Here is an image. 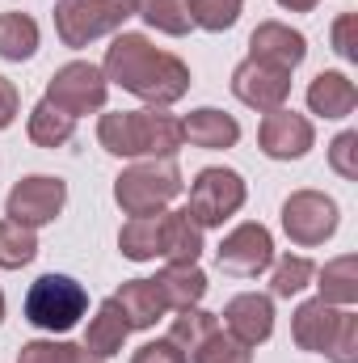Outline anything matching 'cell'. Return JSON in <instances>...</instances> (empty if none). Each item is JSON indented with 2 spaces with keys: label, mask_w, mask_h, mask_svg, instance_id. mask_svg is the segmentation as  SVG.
<instances>
[{
  "label": "cell",
  "mask_w": 358,
  "mask_h": 363,
  "mask_svg": "<svg viewBox=\"0 0 358 363\" xmlns=\"http://www.w3.org/2000/svg\"><path fill=\"white\" fill-rule=\"evenodd\" d=\"M101 77L114 81L118 89L135 93L148 106H173L190 93V68L181 64L178 55L152 47L144 34H118L105 47V64Z\"/></svg>",
  "instance_id": "6da1fadb"
},
{
  "label": "cell",
  "mask_w": 358,
  "mask_h": 363,
  "mask_svg": "<svg viewBox=\"0 0 358 363\" xmlns=\"http://www.w3.org/2000/svg\"><path fill=\"white\" fill-rule=\"evenodd\" d=\"M97 140L110 157H173L185 144L181 118L169 114L165 106L148 110H110L97 123Z\"/></svg>",
  "instance_id": "7a4b0ae2"
},
{
  "label": "cell",
  "mask_w": 358,
  "mask_h": 363,
  "mask_svg": "<svg viewBox=\"0 0 358 363\" xmlns=\"http://www.w3.org/2000/svg\"><path fill=\"white\" fill-rule=\"evenodd\" d=\"M181 169L173 157H152V161H135L131 169H122L114 182V203L127 216H161L169 211V203L181 194Z\"/></svg>",
  "instance_id": "3957f363"
},
{
  "label": "cell",
  "mask_w": 358,
  "mask_h": 363,
  "mask_svg": "<svg viewBox=\"0 0 358 363\" xmlns=\"http://www.w3.org/2000/svg\"><path fill=\"white\" fill-rule=\"evenodd\" d=\"M135 13H139V0H55V34L64 47L81 51L114 34Z\"/></svg>",
  "instance_id": "277c9868"
},
{
  "label": "cell",
  "mask_w": 358,
  "mask_h": 363,
  "mask_svg": "<svg viewBox=\"0 0 358 363\" xmlns=\"http://www.w3.org/2000/svg\"><path fill=\"white\" fill-rule=\"evenodd\" d=\"M89 308V291L72 274H42L25 291V321L47 334H68Z\"/></svg>",
  "instance_id": "5b68a950"
},
{
  "label": "cell",
  "mask_w": 358,
  "mask_h": 363,
  "mask_svg": "<svg viewBox=\"0 0 358 363\" xmlns=\"http://www.w3.org/2000/svg\"><path fill=\"white\" fill-rule=\"evenodd\" d=\"M245 199H249V190H245V178L236 169L211 165V169H198V178L190 182L185 211L198 220V228H219L224 220H232L245 207Z\"/></svg>",
  "instance_id": "8992f818"
},
{
  "label": "cell",
  "mask_w": 358,
  "mask_h": 363,
  "mask_svg": "<svg viewBox=\"0 0 358 363\" xmlns=\"http://www.w3.org/2000/svg\"><path fill=\"white\" fill-rule=\"evenodd\" d=\"M105 93H110V81L101 77V68L89 64V60H72L64 64L51 81H47V101L72 118L81 114H97L105 110Z\"/></svg>",
  "instance_id": "52a82bcc"
},
{
  "label": "cell",
  "mask_w": 358,
  "mask_h": 363,
  "mask_svg": "<svg viewBox=\"0 0 358 363\" xmlns=\"http://www.w3.org/2000/svg\"><path fill=\"white\" fill-rule=\"evenodd\" d=\"M337 203L321 190H295L287 203H282V233L299 245V250H312V245H325L333 233H337Z\"/></svg>",
  "instance_id": "ba28073f"
},
{
  "label": "cell",
  "mask_w": 358,
  "mask_h": 363,
  "mask_svg": "<svg viewBox=\"0 0 358 363\" xmlns=\"http://www.w3.org/2000/svg\"><path fill=\"white\" fill-rule=\"evenodd\" d=\"M64 203H68V182L51 178V174H30V178H21L8 190L4 216L25 224V228H42L64 211Z\"/></svg>",
  "instance_id": "9c48e42d"
},
{
  "label": "cell",
  "mask_w": 358,
  "mask_h": 363,
  "mask_svg": "<svg viewBox=\"0 0 358 363\" xmlns=\"http://www.w3.org/2000/svg\"><path fill=\"white\" fill-rule=\"evenodd\" d=\"M270 262H274V237L258 220L236 224L215 250V267L224 274H236V279H258L262 271H270Z\"/></svg>",
  "instance_id": "30bf717a"
},
{
  "label": "cell",
  "mask_w": 358,
  "mask_h": 363,
  "mask_svg": "<svg viewBox=\"0 0 358 363\" xmlns=\"http://www.w3.org/2000/svg\"><path fill=\"white\" fill-rule=\"evenodd\" d=\"M258 144H262V152H266L270 161H299L316 144V131H312V123L304 114L278 106V110H270L266 118H262Z\"/></svg>",
  "instance_id": "8fae6325"
},
{
  "label": "cell",
  "mask_w": 358,
  "mask_h": 363,
  "mask_svg": "<svg viewBox=\"0 0 358 363\" xmlns=\"http://www.w3.org/2000/svg\"><path fill=\"white\" fill-rule=\"evenodd\" d=\"M232 93L249 110L270 114V110L287 106V97H291V72H278V68H266L258 60H245V64L232 68Z\"/></svg>",
  "instance_id": "7c38bea8"
},
{
  "label": "cell",
  "mask_w": 358,
  "mask_h": 363,
  "mask_svg": "<svg viewBox=\"0 0 358 363\" xmlns=\"http://www.w3.org/2000/svg\"><path fill=\"white\" fill-rule=\"evenodd\" d=\"M308 55V38L299 30H291L287 21H262L249 34V60L278 68V72H295Z\"/></svg>",
  "instance_id": "4fadbf2b"
},
{
  "label": "cell",
  "mask_w": 358,
  "mask_h": 363,
  "mask_svg": "<svg viewBox=\"0 0 358 363\" xmlns=\"http://www.w3.org/2000/svg\"><path fill=\"white\" fill-rule=\"evenodd\" d=\"M224 330L228 338H236L241 347H262L270 334H274V304L270 296H258V291H241L224 304Z\"/></svg>",
  "instance_id": "5bb4252c"
},
{
  "label": "cell",
  "mask_w": 358,
  "mask_h": 363,
  "mask_svg": "<svg viewBox=\"0 0 358 363\" xmlns=\"http://www.w3.org/2000/svg\"><path fill=\"white\" fill-rule=\"evenodd\" d=\"M337 317H342L337 304H325L321 296H316V300H304V304L295 308V317H291V338H295V347L325 355V351H329V338H333V330H337Z\"/></svg>",
  "instance_id": "9a60e30c"
},
{
  "label": "cell",
  "mask_w": 358,
  "mask_h": 363,
  "mask_svg": "<svg viewBox=\"0 0 358 363\" xmlns=\"http://www.w3.org/2000/svg\"><path fill=\"white\" fill-rule=\"evenodd\" d=\"M114 304L122 308V317H127L131 330H152V325L169 313V304H165V296H161V287H156L152 279H127V283L118 287Z\"/></svg>",
  "instance_id": "2e32d148"
},
{
  "label": "cell",
  "mask_w": 358,
  "mask_h": 363,
  "mask_svg": "<svg viewBox=\"0 0 358 363\" xmlns=\"http://www.w3.org/2000/svg\"><path fill=\"white\" fill-rule=\"evenodd\" d=\"M181 131L194 148H207V152H219V148H232L241 140V123L215 106H202L194 110L190 118H181Z\"/></svg>",
  "instance_id": "e0dca14e"
},
{
  "label": "cell",
  "mask_w": 358,
  "mask_h": 363,
  "mask_svg": "<svg viewBox=\"0 0 358 363\" xmlns=\"http://www.w3.org/2000/svg\"><path fill=\"white\" fill-rule=\"evenodd\" d=\"M202 254V228L198 220L178 207V211H161V258L165 262H198Z\"/></svg>",
  "instance_id": "ac0fdd59"
},
{
  "label": "cell",
  "mask_w": 358,
  "mask_h": 363,
  "mask_svg": "<svg viewBox=\"0 0 358 363\" xmlns=\"http://www.w3.org/2000/svg\"><path fill=\"white\" fill-rule=\"evenodd\" d=\"M358 106V89L346 72H321L308 85V110L321 118H350Z\"/></svg>",
  "instance_id": "d6986e66"
},
{
  "label": "cell",
  "mask_w": 358,
  "mask_h": 363,
  "mask_svg": "<svg viewBox=\"0 0 358 363\" xmlns=\"http://www.w3.org/2000/svg\"><path fill=\"white\" fill-rule=\"evenodd\" d=\"M127 334H131V325H127L122 308H118V304H114V296H110V300H101V304H97V313L89 317V330H85V351L101 355V359H110V355H118V351H122Z\"/></svg>",
  "instance_id": "ffe728a7"
},
{
  "label": "cell",
  "mask_w": 358,
  "mask_h": 363,
  "mask_svg": "<svg viewBox=\"0 0 358 363\" xmlns=\"http://www.w3.org/2000/svg\"><path fill=\"white\" fill-rule=\"evenodd\" d=\"M156 287H161V296H165V304L169 308H194L202 296H207V274L198 271V262H169L165 271L152 279Z\"/></svg>",
  "instance_id": "44dd1931"
},
{
  "label": "cell",
  "mask_w": 358,
  "mask_h": 363,
  "mask_svg": "<svg viewBox=\"0 0 358 363\" xmlns=\"http://www.w3.org/2000/svg\"><path fill=\"white\" fill-rule=\"evenodd\" d=\"M219 330H224V325H219V317L194 304V308H181L178 317H173V325H169V342L178 347L185 359H194V355H198L215 334H219Z\"/></svg>",
  "instance_id": "7402d4cb"
},
{
  "label": "cell",
  "mask_w": 358,
  "mask_h": 363,
  "mask_svg": "<svg viewBox=\"0 0 358 363\" xmlns=\"http://www.w3.org/2000/svg\"><path fill=\"white\" fill-rule=\"evenodd\" d=\"M25 131H30V140H34L38 148H64V144L76 135V118H72V114H64V110H55V106L42 97V101L30 110Z\"/></svg>",
  "instance_id": "603a6c76"
},
{
  "label": "cell",
  "mask_w": 358,
  "mask_h": 363,
  "mask_svg": "<svg viewBox=\"0 0 358 363\" xmlns=\"http://www.w3.org/2000/svg\"><path fill=\"white\" fill-rule=\"evenodd\" d=\"M118 250L131 262H156L161 258V216H131L118 233Z\"/></svg>",
  "instance_id": "cb8c5ba5"
},
{
  "label": "cell",
  "mask_w": 358,
  "mask_h": 363,
  "mask_svg": "<svg viewBox=\"0 0 358 363\" xmlns=\"http://www.w3.org/2000/svg\"><path fill=\"white\" fill-rule=\"evenodd\" d=\"M38 51V21L30 13H0V60L21 64Z\"/></svg>",
  "instance_id": "d4e9b609"
},
{
  "label": "cell",
  "mask_w": 358,
  "mask_h": 363,
  "mask_svg": "<svg viewBox=\"0 0 358 363\" xmlns=\"http://www.w3.org/2000/svg\"><path fill=\"white\" fill-rule=\"evenodd\" d=\"M316 287H321V300L325 304H354L358 300V258L354 254H342L333 262H325L316 271Z\"/></svg>",
  "instance_id": "484cf974"
},
{
  "label": "cell",
  "mask_w": 358,
  "mask_h": 363,
  "mask_svg": "<svg viewBox=\"0 0 358 363\" xmlns=\"http://www.w3.org/2000/svg\"><path fill=\"white\" fill-rule=\"evenodd\" d=\"M38 258V233L17 224V220H0V271H21Z\"/></svg>",
  "instance_id": "4316f807"
},
{
  "label": "cell",
  "mask_w": 358,
  "mask_h": 363,
  "mask_svg": "<svg viewBox=\"0 0 358 363\" xmlns=\"http://www.w3.org/2000/svg\"><path fill=\"white\" fill-rule=\"evenodd\" d=\"M152 30L169 34V38H181L194 30V17H190V0H139V13Z\"/></svg>",
  "instance_id": "83f0119b"
},
{
  "label": "cell",
  "mask_w": 358,
  "mask_h": 363,
  "mask_svg": "<svg viewBox=\"0 0 358 363\" xmlns=\"http://www.w3.org/2000/svg\"><path fill=\"white\" fill-rule=\"evenodd\" d=\"M270 267H274V274H270V296H278V300L299 296V291L316 279L312 258H304V254H282V258L270 262Z\"/></svg>",
  "instance_id": "f1b7e54d"
},
{
  "label": "cell",
  "mask_w": 358,
  "mask_h": 363,
  "mask_svg": "<svg viewBox=\"0 0 358 363\" xmlns=\"http://www.w3.org/2000/svg\"><path fill=\"white\" fill-rule=\"evenodd\" d=\"M241 4H245V0H190V17H194L198 30H207V34H224V30L236 26Z\"/></svg>",
  "instance_id": "f546056e"
},
{
  "label": "cell",
  "mask_w": 358,
  "mask_h": 363,
  "mask_svg": "<svg viewBox=\"0 0 358 363\" xmlns=\"http://www.w3.org/2000/svg\"><path fill=\"white\" fill-rule=\"evenodd\" d=\"M333 363H358V313L342 308L337 317V330L329 338V351H325Z\"/></svg>",
  "instance_id": "4dcf8cb0"
},
{
  "label": "cell",
  "mask_w": 358,
  "mask_h": 363,
  "mask_svg": "<svg viewBox=\"0 0 358 363\" xmlns=\"http://www.w3.org/2000/svg\"><path fill=\"white\" fill-rule=\"evenodd\" d=\"M190 363H253V351L241 347L236 338H228V334L219 330V334H215V338H211V342H207Z\"/></svg>",
  "instance_id": "1f68e13d"
},
{
  "label": "cell",
  "mask_w": 358,
  "mask_h": 363,
  "mask_svg": "<svg viewBox=\"0 0 358 363\" xmlns=\"http://www.w3.org/2000/svg\"><path fill=\"white\" fill-rule=\"evenodd\" d=\"M329 165H333L337 178L358 182V131H342V135L329 144Z\"/></svg>",
  "instance_id": "d6a6232c"
},
{
  "label": "cell",
  "mask_w": 358,
  "mask_h": 363,
  "mask_svg": "<svg viewBox=\"0 0 358 363\" xmlns=\"http://www.w3.org/2000/svg\"><path fill=\"white\" fill-rule=\"evenodd\" d=\"M72 342H55V338H34L21 347V359L17 363H68Z\"/></svg>",
  "instance_id": "836d02e7"
},
{
  "label": "cell",
  "mask_w": 358,
  "mask_h": 363,
  "mask_svg": "<svg viewBox=\"0 0 358 363\" xmlns=\"http://www.w3.org/2000/svg\"><path fill=\"white\" fill-rule=\"evenodd\" d=\"M354 34H358V17H354V13H342V17L333 21V51H337L346 64H354V60H358Z\"/></svg>",
  "instance_id": "e575fe53"
},
{
  "label": "cell",
  "mask_w": 358,
  "mask_h": 363,
  "mask_svg": "<svg viewBox=\"0 0 358 363\" xmlns=\"http://www.w3.org/2000/svg\"><path fill=\"white\" fill-rule=\"evenodd\" d=\"M131 363H190V359L181 355L169 338H156V342H144V347L131 355Z\"/></svg>",
  "instance_id": "d590c367"
},
{
  "label": "cell",
  "mask_w": 358,
  "mask_h": 363,
  "mask_svg": "<svg viewBox=\"0 0 358 363\" xmlns=\"http://www.w3.org/2000/svg\"><path fill=\"white\" fill-rule=\"evenodd\" d=\"M17 106H21L17 85H13L8 77H0V131H4V127H13V118H17Z\"/></svg>",
  "instance_id": "8d00e7d4"
},
{
  "label": "cell",
  "mask_w": 358,
  "mask_h": 363,
  "mask_svg": "<svg viewBox=\"0 0 358 363\" xmlns=\"http://www.w3.org/2000/svg\"><path fill=\"white\" fill-rule=\"evenodd\" d=\"M68 363H105V359L93 355V351H85V347H72V351H68Z\"/></svg>",
  "instance_id": "74e56055"
},
{
  "label": "cell",
  "mask_w": 358,
  "mask_h": 363,
  "mask_svg": "<svg viewBox=\"0 0 358 363\" xmlns=\"http://www.w3.org/2000/svg\"><path fill=\"white\" fill-rule=\"evenodd\" d=\"M278 4H282L287 13H312V9H316L321 0H278Z\"/></svg>",
  "instance_id": "f35d334b"
},
{
  "label": "cell",
  "mask_w": 358,
  "mask_h": 363,
  "mask_svg": "<svg viewBox=\"0 0 358 363\" xmlns=\"http://www.w3.org/2000/svg\"><path fill=\"white\" fill-rule=\"evenodd\" d=\"M0 321H4V291H0Z\"/></svg>",
  "instance_id": "ab89813d"
}]
</instances>
